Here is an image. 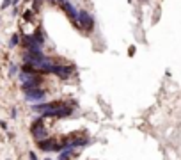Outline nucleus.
Listing matches in <instances>:
<instances>
[{
    "instance_id": "obj_3",
    "label": "nucleus",
    "mask_w": 181,
    "mask_h": 160,
    "mask_svg": "<svg viewBox=\"0 0 181 160\" xmlns=\"http://www.w3.org/2000/svg\"><path fill=\"white\" fill-rule=\"evenodd\" d=\"M62 7H64V11L68 12V16H69L71 20H73V23L78 27V9H76V7H75L71 2H68V0L62 4Z\"/></svg>"
},
{
    "instance_id": "obj_7",
    "label": "nucleus",
    "mask_w": 181,
    "mask_h": 160,
    "mask_svg": "<svg viewBox=\"0 0 181 160\" xmlns=\"http://www.w3.org/2000/svg\"><path fill=\"white\" fill-rule=\"evenodd\" d=\"M18 43H20V36H18V34H12V36H11L9 44L11 46H14V44H18Z\"/></svg>"
},
{
    "instance_id": "obj_2",
    "label": "nucleus",
    "mask_w": 181,
    "mask_h": 160,
    "mask_svg": "<svg viewBox=\"0 0 181 160\" xmlns=\"http://www.w3.org/2000/svg\"><path fill=\"white\" fill-rule=\"evenodd\" d=\"M43 119L44 117H37L32 125H30V132H32V135L36 140H43V139H46V130H44V125H43Z\"/></svg>"
},
{
    "instance_id": "obj_1",
    "label": "nucleus",
    "mask_w": 181,
    "mask_h": 160,
    "mask_svg": "<svg viewBox=\"0 0 181 160\" xmlns=\"http://www.w3.org/2000/svg\"><path fill=\"white\" fill-rule=\"evenodd\" d=\"M78 27L83 29L85 32H90L94 29V18H92L85 9L78 11Z\"/></svg>"
},
{
    "instance_id": "obj_10",
    "label": "nucleus",
    "mask_w": 181,
    "mask_h": 160,
    "mask_svg": "<svg viewBox=\"0 0 181 160\" xmlns=\"http://www.w3.org/2000/svg\"><path fill=\"white\" fill-rule=\"evenodd\" d=\"M16 71H18V68H16V66H14V64H11V69H9V75H14V73H16Z\"/></svg>"
},
{
    "instance_id": "obj_11",
    "label": "nucleus",
    "mask_w": 181,
    "mask_h": 160,
    "mask_svg": "<svg viewBox=\"0 0 181 160\" xmlns=\"http://www.w3.org/2000/svg\"><path fill=\"white\" fill-rule=\"evenodd\" d=\"M29 158L30 160H39L37 157H36V153H34V151H29Z\"/></svg>"
},
{
    "instance_id": "obj_9",
    "label": "nucleus",
    "mask_w": 181,
    "mask_h": 160,
    "mask_svg": "<svg viewBox=\"0 0 181 160\" xmlns=\"http://www.w3.org/2000/svg\"><path fill=\"white\" fill-rule=\"evenodd\" d=\"M9 5H12V2H11V0H4V4L0 5V9H5V7H9Z\"/></svg>"
},
{
    "instance_id": "obj_12",
    "label": "nucleus",
    "mask_w": 181,
    "mask_h": 160,
    "mask_svg": "<svg viewBox=\"0 0 181 160\" xmlns=\"http://www.w3.org/2000/svg\"><path fill=\"white\" fill-rule=\"evenodd\" d=\"M0 126L4 128V130H7V123L5 121H0Z\"/></svg>"
},
{
    "instance_id": "obj_4",
    "label": "nucleus",
    "mask_w": 181,
    "mask_h": 160,
    "mask_svg": "<svg viewBox=\"0 0 181 160\" xmlns=\"http://www.w3.org/2000/svg\"><path fill=\"white\" fill-rule=\"evenodd\" d=\"M44 96H46V93H44L43 89H32V91H27V93H25L27 101H43Z\"/></svg>"
},
{
    "instance_id": "obj_5",
    "label": "nucleus",
    "mask_w": 181,
    "mask_h": 160,
    "mask_svg": "<svg viewBox=\"0 0 181 160\" xmlns=\"http://www.w3.org/2000/svg\"><path fill=\"white\" fill-rule=\"evenodd\" d=\"M37 75H32V73H25V71H21L20 73V80L21 84H25V82H30V80H34Z\"/></svg>"
},
{
    "instance_id": "obj_6",
    "label": "nucleus",
    "mask_w": 181,
    "mask_h": 160,
    "mask_svg": "<svg viewBox=\"0 0 181 160\" xmlns=\"http://www.w3.org/2000/svg\"><path fill=\"white\" fill-rule=\"evenodd\" d=\"M34 37H36V41L39 43V44H43V43H44V32L41 30V29H37L36 34H34Z\"/></svg>"
},
{
    "instance_id": "obj_8",
    "label": "nucleus",
    "mask_w": 181,
    "mask_h": 160,
    "mask_svg": "<svg viewBox=\"0 0 181 160\" xmlns=\"http://www.w3.org/2000/svg\"><path fill=\"white\" fill-rule=\"evenodd\" d=\"M32 18H34V11H25L23 12V20L25 21H30Z\"/></svg>"
}]
</instances>
